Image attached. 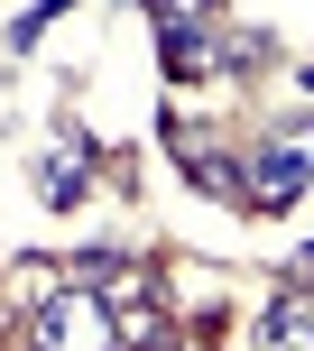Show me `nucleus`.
Returning <instances> with one entry per match:
<instances>
[{
  "mask_svg": "<svg viewBox=\"0 0 314 351\" xmlns=\"http://www.w3.org/2000/svg\"><path fill=\"white\" fill-rule=\"evenodd\" d=\"M28 351H121V333H111V305L102 287H56V296L28 305Z\"/></svg>",
  "mask_w": 314,
  "mask_h": 351,
  "instance_id": "1",
  "label": "nucleus"
},
{
  "mask_svg": "<svg viewBox=\"0 0 314 351\" xmlns=\"http://www.w3.org/2000/svg\"><path fill=\"white\" fill-rule=\"evenodd\" d=\"M241 185H250V213H287V204H305V185H314V121L278 130L268 148H250Z\"/></svg>",
  "mask_w": 314,
  "mask_h": 351,
  "instance_id": "2",
  "label": "nucleus"
},
{
  "mask_svg": "<svg viewBox=\"0 0 314 351\" xmlns=\"http://www.w3.org/2000/svg\"><path fill=\"white\" fill-rule=\"evenodd\" d=\"M259 333H268V351H314V296H305V287H287V296L259 315Z\"/></svg>",
  "mask_w": 314,
  "mask_h": 351,
  "instance_id": "3",
  "label": "nucleus"
},
{
  "mask_svg": "<svg viewBox=\"0 0 314 351\" xmlns=\"http://www.w3.org/2000/svg\"><path fill=\"white\" fill-rule=\"evenodd\" d=\"M28 185H37V204H47V213H74V204H84V158H37Z\"/></svg>",
  "mask_w": 314,
  "mask_h": 351,
  "instance_id": "4",
  "label": "nucleus"
},
{
  "mask_svg": "<svg viewBox=\"0 0 314 351\" xmlns=\"http://www.w3.org/2000/svg\"><path fill=\"white\" fill-rule=\"evenodd\" d=\"M56 287H65V268H56V259H10V296H19V305L56 296Z\"/></svg>",
  "mask_w": 314,
  "mask_h": 351,
  "instance_id": "5",
  "label": "nucleus"
},
{
  "mask_svg": "<svg viewBox=\"0 0 314 351\" xmlns=\"http://www.w3.org/2000/svg\"><path fill=\"white\" fill-rule=\"evenodd\" d=\"M148 19H157V28H213L222 0H148Z\"/></svg>",
  "mask_w": 314,
  "mask_h": 351,
  "instance_id": "6",
  "label": "nucleus"
},
{
  "mask_svg": "<svg viewBox=\"0 0 314 351\" xmlns=\"http://www.w3.org/2000/svg\"><path fill=\"white\" fill-rule=\"evenodd\" d=\"M65 10H74V0H37V10H28V19H19V28H10V47H19V56H28V47H37V37H47V19H65Z\"/></svg>",
  "mask_w": 314,
  "mask_h": 351,
  "instance_id": "7",
  "label": "nucleus"
}]
</instances>
